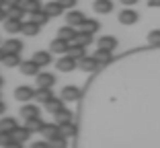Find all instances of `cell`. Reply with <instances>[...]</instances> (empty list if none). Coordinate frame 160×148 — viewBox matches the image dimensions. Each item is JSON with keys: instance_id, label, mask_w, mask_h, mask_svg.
Segmentation results:
<instances>
[{"instance_id": "cell-1", "label": "cell", "mask_w": 160, "mask_h": 148, "mask_svg": "<svg viewBox=\"0 0 160 148\" xmlns=\"http://www.w3.org/2000/svg\"><path fill=\"white\" fill-rule=\"evenodd\" d=\"M4 29L8 33H21V31H23V21H21V17L8 14L4 19Z\"/></svg>"}, {"instance_id": "cell-2", "label": "cell", "mask_w": 160, "mask_h": 148, "mask_svg": "<svg viewBox=\"0 0 160 148\" xmlns=\"http://www.w3.org/2000/svg\"><path fill=\"white\" fill-rule=\"evenodd\" d=\"M14 99L23 101V103H29L31 99H35V91L31 89V86H27V84L17 86V89H14Z\"/></svg>"}, {"instance_id": "cell-3", "label": "cell", "mask_w": 160, "mask_h": 148, "mask_svg": "<svg viewBox=\"0 0 160 148\" xmlns=\"http://www.w3.org/2000/svg\"><path fill=\"white\" fill-rule=\"evenodd\" d=\"M19 68H21V72H23L25 76H37V74H39V68H41V66H39L35 60H27V62H21Z\"/></svg>"}, {"instance_id": "cell-4", "label": "cell", "mask_w": 160, "mask_h": 148, "mask_svg": "<svg viewBox=\"0 0 160 148\" xmlns=\"http://www.w3.org/2000/svg\"><path fill=\"white\" fill-rule=\"evenodd\" d=\"M49 49H52L53 54H68V49H70V41L64 37H58L52 41V45H49Z\"/></svg>"}, {"instance_id": "cell-5", "label": "cell", "mask_w": 160, "mask_h": 148, "mask_svg": "<svg viewBox=\"0 0 160 148\" xmlns=\"http://www.w3.org/2000/svg\"><path fill=\"white\" fill-rule=\"evenodd\" d=\"M35 99H37V103H43V105H45L47 101H52L53 99L52 86H37V91H35Z\"/></svg>"}, {"instance_id": "cell-6", "label": "cell", "mask_w": 160, "mask_h": 148, "mask_svg": "<svg viewBox=\"0 0 160 148\" xmlns=\"http://www.w3.org/2000/svg\"><path fill=\"white\" fill-rule=\"evenodd\" d=\"M138 19H140V17H138L136 10L125 8V10H121V13H119V23H121V25H136Z\"/></svg>"}, {"instance_id": "cell-7", "label": "cell", "mask_w": 160, "mask_h": 148, "mask_svg": "<svg viewBox=\"0 0 160 148\" xmlns=\"http://www.w3.org/2000/svg\"><path fill=\"white\" fill-rule=\"evenodd\" d=\"M76 66H78V60H74V58L68 56V54L62 58V60H58V68H60L62 72H72Z\"/></svg>"}, {"instance_id": "cell-8", "label": "cell", "mask_w": 160, "mask_h": 148, "mask_svg": "<svg viewBox=\"0 0 160 148\" xmlns=\"http://www.w3.org/2000/svg\"><path fill=\"white\" fill-rule=\"evenodd\" d=\"M78 66L82 68V70H84V72H94V70H97V68L101 66V64L97 62V58H94V56H92V58L84 56V58H80V60H78Z\"/></svg>"}, {"instance_id": "cell-9", "label": "cell", "mask_w": 160, "mask_h": 148, "mask_svg": "<svg viewBox=\"0 0 160 148\" xmlns=\"http://www.w3.org/2000/svg\"><path fill=\"white\" fill-rule=\"evenodd\" d=\"M62 99L64 101H78L80 99V89L78 86H64V89H62Z\"/></svg>"}, {"instance_id": "cell-10", "label": "cell", "mask_w": 160, "mask_h": 148, "mask_svg": "<svg viewBox=\"0 0 160 148\" xmlns=\"http://www.w3.org/2000/svg\"><path fill=\"white\" fill-rule=\"evenodd\" d=\"M92 8H94V13H99V14H107L113 10V0H94Z\"/></svg>"}, {"instance_id": "cell-11", "label": "cell", "mask_w": 160, "mask_h": 148, "mask_svg": "<svg viewBox=\"0 0 160 148\" xmlns=\"http://www.w3.org/2000/svg\"><path fill=\"white\" fill-rule=\"evenodd\" d=\"M41 134L45 136L47 140H52L53 136L62 134V125H60V124H43V128H41Z\"/></svg>"}, {"instance_id": "cell-12", "label": "cell", "mask_w": 160, "mask_h": 148, "mask_svg": "<svg viewBox=\"0 0 160 148\" xmlns=\"http://www.w3.org/2000/svg\"><path fill=\"white\" fill-rule=\"evenodd\" d=\"M66 21H68V25H74V27H82V23L86 21V17L80 10H70L68 13V17H66Z\"/></svg>"}, {"instance_id": "cell-13", "label": "cell", "mask_w": 160, "mask_h": 148, "mask_svg": "<svg viewBox=\"0 0 160 148\" xmlns=\"http://www.w3.org/2000/svg\"><path fill=\"white\" fill-rule=\"evenodd\" d=\"M68 56H72L74 60H80V58L86 56V45H82V43H70V49H68Z\"/></svg>"}, {"instance_id": "cell-14", "label": "cell", "mask_w": 160, "mask_h": 148, "mask_svg": "<svg viewBox=\"0 0 160 148\" xmlns=\"http://www.w3.org/2000/svg\"><path fill=\"white\" fill-rule=\"evenodd\" d=\"M56 84V76L52 72H39L37 74V86H53Z\"/></svg>"}, {"instance_id": "cell-15", "label": "cell", "mask_w": 160, "mask_h": 148, "mask_svg": "<svg viewBox=\"0 0 160 148\" xmlns=\"http://www.w3.org/2000/svg\"><path fill=\"white\" fill-rule=\"evenodd\" d=\"M58 37H64V39H68V41H76V35H78V31L74 29V25H66V27H62L60 31H58Z\"/></svg>"}, {"instance_id": "cell-16", "label": "cell", "mask_w": 160, "mask_h": 148, "mask_svg": "<svg viewBox=\"0 0 160 148\" xmlns=\"http://www.w3.org/2000/svg\"><path fill=\"white\" fill-rule=\"evenodd\" d=\"M97 45H99V48H103V49H111V52H113V49L117 48V39L111 37V35H103V37L97 41Z\"/></svg>"}, {"instance_id": "cell-17", "label": "cell", "mask_w": 160, "mask_h": 148, "mask_svg": "<svg viewBox=\"0 0 160 148\" xmlns=\"http://www.w3.org/2000/svg\"><path fill=\"white\" fill-rule=\"evenodd\" d=\"M94 58H97V62L103 66V64H109V62H111V58H113V52H111V49H103V48H99L97 52H94Z\"/></svg>"}, {"instance_id": "cell-18", "label": "cell", "mask_w": 160, "mask_h": 148, "mask_svg": "<svg viewBox=\"0 0 160 148\" xmlns=\"http://www.w3.org/2000/svg\"><path fill=\"white\" fill-rule=\"evenodd\" d=\"M45 10L49 17H60L62 13H64V6L60 4V0H52V2H47L45 4Z\"/></svg>"}, {"instance_id": "cell-19", "label": "cell", "mask_w": 160, "mask_h": 148, "mask_svg": "<svg viewBox=\"0 0 160 148\" xmlns=\"http://www.w3.org/2000/svg\"><path fill=\"white\" fill-rule=\"evenodd\" d=\"M45 109L49 111L52 115H56L58 111L64 109V99H62V97H60V99H56V97H53L52 101H47V103H45Z\"/></svg>"}, {"instance_id": "cell-20", "label": "cell", "mask_w": 160, "mask_h": 148, "mask_svg": "<svg viewBox=\"0 0 160 148\" xmlns=\"http://www.w3.org/2000/svg\"><path fill=\"white\" fill-rule=\"evenodd\" d=\"M4 66H21V56H19V52H6L4 54Z\"/></svg>"}, {"instance_id": "cell-21", "label": "cell", "mask_w": 160, "mask_h": 148, "mask_svg": "<svg viewBox=\"0 0 160 148\" xmlns=\"http://www.w3.org/2000/svg\"><path fill=\"white\" fill-rule=\"evenodd\" d=\"M31 19H33L35 23H39V25H47L52 17L47 14V10H45V8H43V10L39 8V10H35V13H31Z\"/></svg>"}, {"instance_id": "cell-22", "label": "cell", "mask_w": 160, "mask_h": 148, "mask_svg": "<svg viewBox=\"0 0 160 148\" xmlns=\"http://www.w3.org/2000/svg\"><path fill=\"white\" fill-rule=\"evenodd\" d=\"M17 128H19V124H17L14 117H2V120H0V130H4V132H10V134H12Z\"/></svg>"}, {"instance_id": "cell-23", "label": "cell", "mask_w": 160, "mask_h": 148, "mask_svg": "<svg viewBox=\"0 0 160 148\" xmlns=\"http://www.w3.org/2000/svg\"><path fill=\"white\" fill-rule=\"evenodd\" d=\"M33 60L39 64V66H47V64H52V54L49 52H35Z\"/></svg>"}, {"instance_id": "cell-24", "label": "cell", "mask_w": 160, "mask_h": 148, "mask_svg": "<svg viewBox=\"0 0 160 148\" xmlns=\"http://www.w3.org/2000/svg\"><path fill=\"white\" fill-rule=\"evenodd\" d=\"M39 29H41V25H39V23H35L33 19H31V21H27V23H23V33L31 35V37L39 33Z\"/></svg>"}, {"instance_id": "cell-25", "label": "cell", "mask_w": 160, "mask_h": 148, "mask_svg": "<svg viewBox=\"0 0 160 148\" xmlns=\"http://www.w3.org/2000/svg\"><path fill=\"white\" fill-rule=\"evenodd\" d=\"M21 115H23L25 120H29V117H35V115H39V107H37V105H31V103H27V105L21 107Z\"/></svg>"}, {"instance_id": "cell-26", "label": "cell", "mask_w": 160, "mask_h": 148, "mask_svg": "<svg viewBox=\"0 0 160 148\" xmlns=\"http://www.w3.org/2000/svg\"><path fill=\"white\" fill-rule=\"evenodd\" d=\"M12 136L19 140L21 144H23V142H27V140H29V136H31V130H29L27 125H23V128H17V130H14Z\"/></svg>"}, {"instance_id": "cell-27", "label": "cell", "mask_w": 160, "mask_h": 148, "mask_svg": "<svg viewBox=\"0 0 160 148\" xmlns=\"http://www.w3.org/2000/svg\"><path fill=\"white\" fill-rule=\"evenodd\" d=\"M25 125H27L31 132H41V128H43V120L39 117V115H35V117H29Z\"/></svg>"}, {"instance_id": "cell-28", "label": "cell", "mask_w": 160, "mask_h": 148, "mask_svg": "<svg viewBox=\"0 0 160 148\" xmlns=\"http://www.w3.org/2000/svg\"><path fill=\"white\" fill-rule=\"evenodd\" d=\"M76 43H82V45H90V43H92V33H90V31H86V29L78 31V35H76Z\"/></svg>"}, {"instance_id": "cell-29", "label": "cell", "mask_w": 160, "mask_h": 148, "mask_svg": "<svg viewBox=\"0 0 160 148\" xmlns=\"http://www.w3.org/2000/svg\"><path fill=\"white\" fill-rule=\"evenodd\" d=\"M21 6H23L25 8V13H35V10H39L41 8V2H39V0H23V2H21Z\"/></svg>"}, {"instance_id": "cell-30", "label": "cell", "mask_w": 160, "mask_h": 148, "mask_svg": "<svg viewBox=\"0 0 160 148\" xmlns=\"http://www.w3.org/2000/svg\"><path fill=\"white\" fill-rule=\"evenodd\" d=\"M4 49L6 52H21V49H23V41H21V39H6Z\"/></svg>"}, {"instance_id": "cell-31", "label": "cell", "mask_w": 160, "mask_h": 148, "mask_svg": "<svg viewBox=\"0 0 160 148\" xmlns=\"http://www.w3.org/2000/svg\"><path fill=\"white\" fill-rule=\"evenodd\" d=\"M56 121L58 124H68V121H72V111L70 109H62V111H58L56 113Z\"/></svg>"}, {"instance_id": "cell-32", "label": "cell", "mask_w": 160, "mask_h": 148, "mask_svg": "<svg viewBox=\"0 0 160 148\" xmlns=\"http://www.w3.org/2000/svg\"><path fill=\"white\" fill-rule=\"evenodd\" d=\"M99 21H94V19H86L84 23H82V29H86V31H90V33H97L99 31Z\"/></svg>"}, {"instance_id": "cell-33", "label": "cell", "mask_w": 160, "mask_h": 148, "mask_svg": "<svg viewBox=\"0 0 160 148\" xmlns=\"http://www.w3.org/2000/svg\"><path fill=\"white\" fill-rule=\"evenodd\" d=\"M62 134L66 136V138L74 136V134H76V125L72 124V121H68V124H62Z\"/></svg>"}, {"instance_id": "cell-34", "label": "cell", "mask_w": 160, "mask_h": 148, "mask_svg": "<svg viewBox=\"0 0 160 148\" xmlns=\"http://www.w3.org/2000/svg\"><path fill=\"white\" fill-rule=\"evenodd\" d=\"M148 43L150 45H160V29H154L148 33Z\"/></svg>"}, {"instance_id": "cell-35", "label": "cell", "mask_w": 160, "mask_h": 148, "mask_svg": "<svg viewBox=\"0 0 160 148\" xmlns=\"http://www.w3.org/2000/svg\"><path fill=\"white\" fill-rule=\"evenodd\" d=\"M8 14H14V17H23L25 14V8L21 4H12V6H8V10H6Z\"/></svg>"}, {"instance_id": "cell-36", "label": "cell", "mask_w": 160, "mask_h": 148, "mask_svg": "<svg viewBox=\"0 0 160 148\" xmlns=\"http://www.w3.org/2000/svg\"><path fill=\"white\" fill-rule=\"evenodd\" d=\"M66 136L64 134H58V136H53L52 140H49V142H52V146H66Z\"/></svg>"}, {"instance_id": "cell-37", "label": "cell", "mask_w": 160, "mask_h": 148, "mask_svg": "<svg viewBox=\"0 0 160 148\" xmlns=\"http://www.w3.org/2000/svg\"><path fill=\"white\" fill-rule=\"evenodd\" d=\"M76 2H78V0H60V4L64 6V8H74Z\"/></svg>"}, {"instance_id": "cell-38", "label": "cell", "mask_w": 160, "mask_h": 148, "mask_svg": "<svg viewBox=\"0 0 160 148\" xmlns=\"http://www.w3.org/2000/svg\"><path fill=\"white\" fill-rule=\"evenodd\" d=\"M49 144H52L49 140H47V142H35V144H33V148H45V146H49Z\"/></svg>"}, {"instance_id": "cell-39", "label": "cell", "mask_w": 160, "mask_h": 148, "mask_svg": "<svg viewBox=\"0 0 160 148\" xmlns=\"http://www.w3.org/2000/svg\"><path fill=\"white\" fill-rule=\"evenodd\" d=\"M148 6H152V8H158V6H160V0H148Z\"/></svg>"}, {"instance_id": "cell-40", "label": "cell", "mask_w": 160, "mask_h": 148, "mask_svg": "<svg viewBox=\"0 0 160 148\" xmlns=\"http://www.w3.org/2000/svg\"><path fill=\"white\" fill-rule=\"evenodd\" d=\"M6 17H8V13L4 10V6H0V21H4Z\"/></svg>"}, {"instance_id": "cell-41", "label": "cell", "mask_w": 160, "mask_h": 148, "mask_svg": "<svg viewBox=\"0 0 160 148\" xmlns=\"http://www.w3.org/2000/svg\"><path fill=\"white\" fill-rule=\"evenodd\" d=\"M119 2H121V4H125V6H132V4H136L138 0H119Z\"/></svg>"}, {"instance_id": "cell-42", "label": "cell", "mask_w": 160, "mask_h": 148, "mask_svg": "<svg viewBox=\"0 0 160 148\" xmlns=\"http://www.w3.org/2000/svg\"><path fill=\"white\" fill-rule=\"evenodd\" d=\"M23 0H6V4L4 6H12V4H21Z\"/></svg>"}, {"instance_id": "cell-43", "label": "cell", "mask_w": 160, "mask_h": 148, "mask_svg": "<svg viewBox=\"0 0 160 148\" xmlns=\"http://www.w3.org/2000/svg\"><path fill=\"white\" fill-rule=\"evenodd\" d=\"M6 111V105H4V101H0V115H4Z\"/></svg>"}, {"instance_id": "cell-44", "label": "cell", "mask_w": 160, "mask_h": 148, "mask_svg": "<svg viewBox=\"0 0 160 148\" xmlns=\"http://www.w3.org/2000/svg\"><path fill=\"white\" fill-rule=\"evenodd\" d=\"M4 54H6V49H4V48H0V62L4 60Z\"/></svg>"}, {"instance_id": "cell-45", "label": "cell", "mask_w": 160, "mask_h": 148, "mask_svg": "<svg viewBox=\"0 0 160 148\" xmlns=\"http://www.w3.org/2000/svg\"><path fill=\"white\" fill-rule=\"evenodd\" d=\"M6 4V0H0V6H4Z\"/></svg>"}, {"instance_id": "cell-46", "label": "cell", "mask_w": 160, "mask_h": 148, "mask_svg": "<svg viewBox=\"0 0 160 148\" xmlns=\"http://www.w3.org/2000/svg\"><path fill=\"white\" fill-rule=\"evenodd\" d=\"M2 84H4V80H2V78H0V89H2Z\"/></svg>"}]
</instances>
